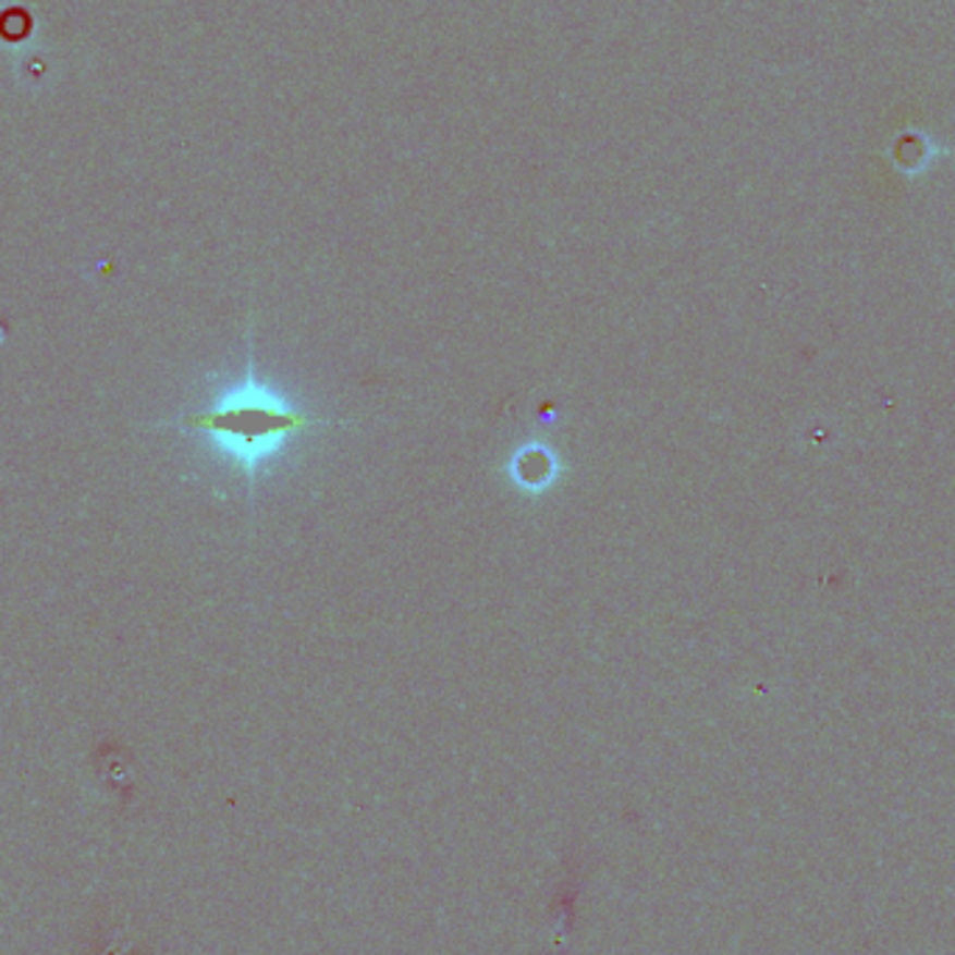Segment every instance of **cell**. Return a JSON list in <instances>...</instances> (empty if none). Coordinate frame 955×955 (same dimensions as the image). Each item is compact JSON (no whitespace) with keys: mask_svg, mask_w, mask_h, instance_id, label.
<instances>
[{"mask_svg":"<svg viewBox=\"0 0 955 955\" xmlns=\"http://www.w3.org/2000/svg\"><path fill=\"white\" fill-rule=\"evenodd\" d=\"M305 423L308 419L285 408L274 394L249 383L221 394L210 408L187 417L185 428L212 439L237 462L255 464L274 448V442L302 430Z\"/></svg>","mask_w":955,"mask_h":955,"instance_id":"cell-1","label":"cell"}]
</instances>
